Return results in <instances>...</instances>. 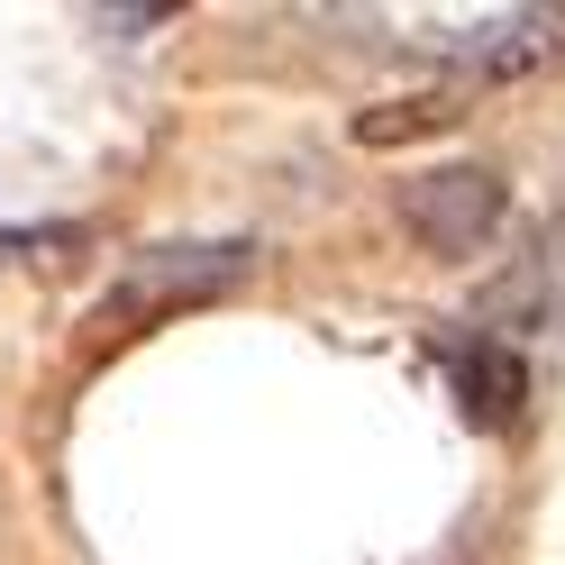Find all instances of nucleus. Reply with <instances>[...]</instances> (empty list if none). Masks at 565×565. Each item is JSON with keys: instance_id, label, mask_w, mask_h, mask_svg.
<instances>
[{"instance_id": "f257e3e1", "label": "nucleus", "mask_w": 565, "mask_h": 565, "mask_svg": "<svg viewBox=\"0 0 565 565\" xmlns=\"http://www.w3.org/2000/svg\"><path fill=\"white\" fill-rule=\"evenodd\" d=\"M246 274H256V246H246V237H173V246H147V256H128L110 282H100L92 320H100V329L173 320V310H192V301L237 292Z\"/></svg>"}, {"instance_id": "f03ea898", "label": "nucleus", "mask_w": 565, "mask_h": 565, "mask_svg": "<svg viewBox=\"0 0 565 565\" xmlns=\"http://www.w3.org/2000/svg\"><path fill=\"white\" fill-rule=\"evenodd\" d=\"M502 220H511L502 164H429V173L402 183V228L429 246V256H447V265L483 256V246L502 237Z\"/></svg>"}, {"instance_id": "7ed1b4c3", "label": "nucleus", "mask_w": 565, "mask_h": 565, "mask_svg": "<svg viewBox=\"0 0 565 565\" xmlns=\"http://www.w3.org/2000/svg\"><path fill=\"white\" fill-rule=\"evenodd\" d=\"M438 55H456L466 74H529V64L556 55V19L547 10H492L475 28H447V38H429Z\"/></svg>"}, {"instance_id": "20e7f679", "label": "nucleus", "mask_w": 565, "mask_h": 565, "mask_svg": "<svg viewBox=\"0 0 565 565\" xmlns=\"http://www.w3.org/2000/svg\"><path fill=\"white\" fill-rule=\"evenodd\" d=\"M456 383H466V402L492 419V429H511L520 402H529V374L502 356V338H475V356H456Z\"/></svg>"}, {"instance_id": "39448f33", "label": "nucleus", "mask_w": 565, "mask_h": 565, "mask_svg": "<svg viewBox=\"0 0 565 565\" xmlns=\"http://www.w3.org/2000/svg\"><path fill=\"white\" fill-rule=\"evenodd\" d=\"M456 119V100L438 92V100H393V110H374L365 119V137H374V147H383V137H419V128H447Z\"/></svg>"}]
</instances>
